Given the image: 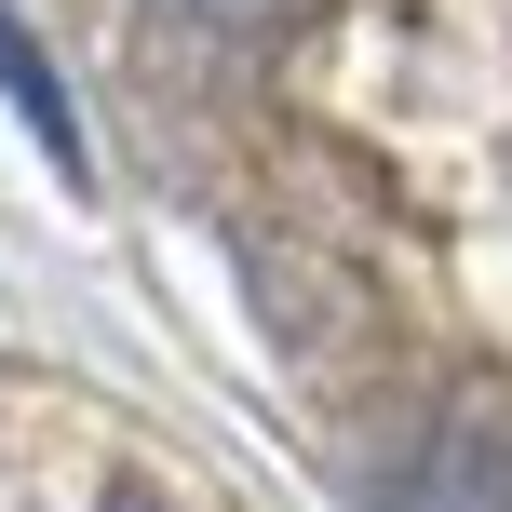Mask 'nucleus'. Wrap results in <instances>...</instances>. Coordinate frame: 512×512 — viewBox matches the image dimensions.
Returning a JSON list of instances; mask_svg holds the SVG:
<instances>
[{
	"label": "nucleus",
	"mask_w": 512,
	"mask_h": 512,
	"mask_svg": "<svg viewBox=\"0 0 512 512\" xmlns=\"http://www.w3.org/2000/svg\"><path fill=\"white\" fill-rule=\"evenodd\" d=\"M176 14H203V27H243V14H270V0H176Z\"/></svg>",
	"instance_id": "obj_2"
},
{
	"label": "nucleus",
	"mask_w": 512,
	"mask_h": 512,
	"mask_svg": "<svg viewBox=\"0 0 512 512\" xmlns=\"http://www.w3.org/2000/svg\"><path fill=\"white\" fill-rule=\"evenodd\" d=\"M0 95H14V108H27V135H41V149L81 176V122H68V95H54V68L14 41V14H0Z\"/></svg>",
	"instance_id": "obj_1"
}]
</instances>
